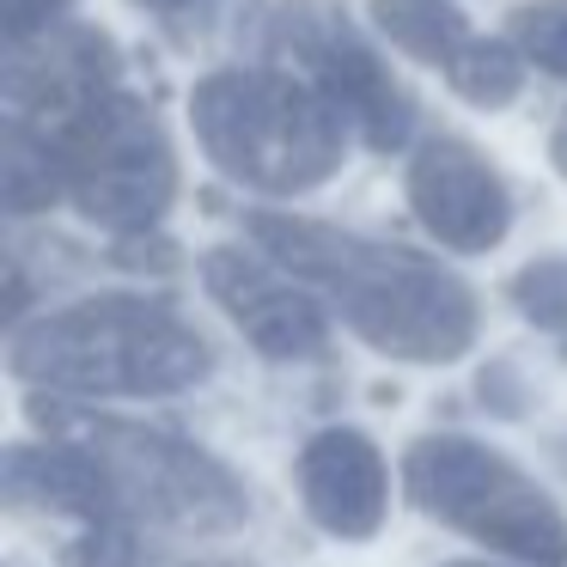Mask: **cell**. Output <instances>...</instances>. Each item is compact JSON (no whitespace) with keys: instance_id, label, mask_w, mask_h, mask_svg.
<instances>
[{"instance_id":"5","label":"cell","mask_w":567,"mask_h":567,"mask_svg":"<svg viewBox=\"0 0 567 567\" xmlns=\"http://www.w3.org/2000/svg\"><path fill=\"white\" fill-rule=\"evenodd\" d=\"M403 494L415 513L525 567H567V513L506 452L464 433H427L403 452Z\"/></svg>"},{"instance_id":"3","label":"cell","mask_w":567,"mask_h":567,"mask_svg":"<svg viewBox=\"0 0 567 567\" xmlns=\"http://www.w3.org/2000/svg\"><path fill=\"white\" fill-rule=\"evenodd\" d=\"M189 123L208 165L257 196H306L342 172L348 116L306 74L275 68H220L196 80Z\"/></svg>"},{"instance_id":"15","label":"cell","mask_w":567,"mask_h":567,"mask_svg":"<svg viewBox=\"0 0 567 567\" xmlns=\"http://www.w3.org/2000/svg\"><path fill=\"white\" fill-rule=\"evenodd\" d=\"M525 62L530 55L518 50V43L470 38L464 55L445 68V80H452V92L464 104H476V111H501V104H513L518 92H525Z\"/></svg>"},{"instance_id":"7","label":"cell","mask_w":567,"mask_h":567,"mask_svg":"<svg viewBox=\"0 0 567 567\" xmlns=\"http://www.w3.org/2000/svg\"><path fill=\"white\" fill-rule=\"evenodd\" d=\"M269 50L281 55V68H299L372 153H396L415 135L409 92L396 86L391 68L367 50V38L342 13H330L318 0H281L269 19Z\"/></svg>"},{"instance_id":"19","label":"cell","mask_w":567,"mask_h":567,"mask_svg":"<svg viewBox=\"0 0 567 567\" xmlns=\"http://www.w3.org/2000/svg\"><path fill=\"white\" fill-rule=\"evenodd\" d=\"M74 0H0V19H7V38H25V31H43L55 19H68Z\"/></svg>"},{"instance_id":"18","label":"cell","mask_w":567,"mask_h":567,"mask_svg":"<svg viewBox=\"0 0 567 567\" xmlns=\"http://www.w3.org/2000/svg\"><path fill=\"white\" fill-rule=\"evenodd\" d=\"M62 555L68 567H135L141 543H135V525H86Z\"/></svg>"},{"instance_id":"4","label":"cell","mask_w":567,"mask_h":567,"mask_svg":"<svg viewBox=\"0 0 567 567\" xmlns=\"http://www.w3.org/2000/svg\"><path fill=\"white\" fill-rule=\"evenodd\" d=\"M31 421L50 433L80 440L104 464L116 494V513L135 530H165V537H226L250 518V494L220 457L177 440L165 427H135L111 415H74L50 396H31Z\"/></svg>"},{"instance_id":"9","label":"cell","mask_w":567,"mask_h":567,"mask_svg":"<svg viewBox=\"0 0 567 567\" xmlns=\"http://www.w3.org/2000/svg\"><path fill=\"white\" fill-rule=\"evenodd\" d=\"M202 287L214 293V306L245 330V342L269 360H311L330 348V311L318 306V293L299 287L293 269L269 257V250H238L220 245L202 257Z\"/></svg>"},{"instance_id":"11","label":"cell","mask_w":567,"mask_h":567,"mask_svg":"<svg viewBox=\"0 0 567 567\" xmlns=\"http://www.w3.org/2000/svg\"><path fill=\"white\" fill-rule=\"evenodd\" d=\"M299 501L330 537L367 543L384 525L391 506V476H384L379 445L360 427H323L299 452Z\"/></svg>"},{"instance_id":"8","label":"cell","mask_w":567,"mask_h":567,"mask_svg":"<svg viewBox=\"0 0 567 567\" xmlns=\"http://www.w3.org/2000/svg\"><path fill=\"white\" fill-rule=\"evenodd\" d=\"M116 68H123L116 43L99 25H80V19H55L43 31L7 38V74H0L7 116L43 128V135H62L86 111H99L111 92H123Z\"/></svg>"},{"instance_id":"21","label":"cell","mask_w":567,"mask_h":567,"mask_svg":"<svg viewBox=\"0 0 567 567\" xmlns=\"http://www.w3.org/2000/svg\"><path fill=\"white\" fill-rule=\"evenodd\" d=\"M549 165L567 177V128H555V141H549Z\"/></svg>"},{"instance_id":"6","label":"cell","mask_w":567,"mask_h":567,"mask_svg":"<svg viewBox=\"0 0 567 567\" xmlns=\"http://www.w3.org/2000/svg\"><path fill=\"white\" fill-rule=\"evenodd\" d=\"M68 165V202L92 226L128 238L153 233L159 214L177 196V159L153 111L128 92H111L99 111H86L74 128L50 135Z\"/></svg>"},{"instance_id":"14","label":"cell","mask_w":567,"mask_h":567,"mask_svg":"<svg viewBox=\"0 0 567 567\" xmlns=\"http://www.w3.org/2000/svg\"><path fill=\"white\" fill-rule=\"evenodd\" d=\"M372 25L427 68H452L470 43V19L452 0H372Z\"/></svg>"},{"instance_id":"12","label":"cell","mask_w":567,"mask_h":567,"mask_svg":"<svg viewBox=\"0 0 567 567\" xmlns=\"http://www.w3.org/2000/svg\"><path fill=\"white\" fill-rule=\"evenodd\" d=\"M7 501L55 518H80V525H128L116 513L104 464L68 433H55L50 445H13L7 452Z\"/></svg>"},{"instance_id":"17","label":"cell","mask_w":567,"mask_h":567,"mask_svg":"<svg viewBox=\"0 0 567 567\" xmlns=\"http://www.w3.org/2000/svg\"><path fill=\"white\" fill-rule=\"evenodd\" d=\"M513 43L543 68V74L567 80V0H537L513 13Z\"/></svg>"},{"instance_id":"20","label":"cell","mask_w":567,"mask_h":567,"mask_svg":"<svg viewBox=\"0 0 567 567\" xmlns=\"http://www.w3.org/2000/svg\"><path fill=\"white\" fill-rule=\"evenodd\" d=\"M116 262H123V269H153V275H165V269H177V245L147 238V233H128V238H116Z\"/></svg>"},{"instance_id":"13","label":"cell","mask_w":567,"mask_h":567,"mask_svg":"<svg viewBox=\"0 0 567 567\" xmlns=\"http://www.w3.org/2000/svg\"><path fill=\"white\" fill-rule=\"evenodd\" d=\"M62 196H68L62 147L43 128L7 116V135H0V202H7V214H43Z\"/></svg>"},{"instance_id":"2","label":"cell","mask_w":567,"mask_h":567,"mask_svg":"<svg viewBox=\"0 0 567 567\" xmlns=\"http://www.w3.org/2000/svg\"><path fill=\"white\" fill-rule=\"evenodd\" d=\"M13 372L55 396H177L214 372V348L165 299L99 293L19 323Z\"/></svg>"},{"instance_id":"1","label":"cell","mask_w":567,"mask_h":567,"mask_svg":"<svg viewBox=\"0 0 567 567\" xmlns=\"http://www.w3.org/2000/svg\"><path fill=\"white\" fill-rule=\"evenodd\" d=\"M250 238L306 287H318L360 342L403 367H452L476 342V293L421 250L306 214H250Z\"/></svg>"},{"instance_id":"10","label":"cell","mask_w":567,"mask_h":567,"mask_svg":"<svg viewBox=\"0 0 567 567\" xmlns=\"http://www.w3.org/2000/svg\"><path fill=\"white\" fill-rule=\"evenodd\" d=\"M409 208L445 250H464V257L494 250L513 226V196H506L501 172L457 135H433L415 147V159H409Z\"/></svg>"},{"instance_id":"22","label":"cell","mask_w":567,"mask_h":567,"mask_svg":"<svg viewBox=\"0 0 567 567\" xmlns=\"http://www.w3.org/2000/svg\"><path fill=\"white\" fill-rule=\"evenodd\" d=\"M135 7H153V13H184V7H202V0H135Z\"/></svg>"},{"instance_id":"16","label":"cell","mask_w":567,"mask_h":567,"mask_svg":"<svg viewBox=\"0 0 567 567\" xmlns=\"http://www.w3.org/2000/svg\"><path fill=\"white\" fill-rule=\"evenodd\" d=\"M513 306L525 311V323H537L543 336H555L567 354V257H537L513 275Z\"/></svg>"},{"instance_id":"23","label":"cell","mask_w":567,"mask_h":567,"mask_svg":"<svg viewBox=\"0 0 567 567\" xmlns=\"http://www.w3.org/2000/svg\"><path fill=\"white\" fill-rule=\"evenodd\" d=\"M452 567H488V561H452Z\"/></svg>"}]
</instances>
